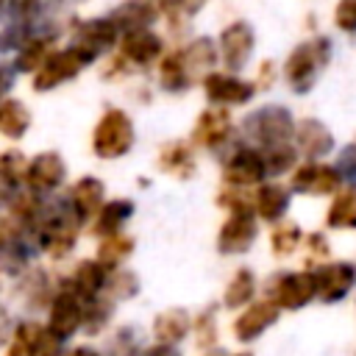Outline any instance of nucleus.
<instances>
[{
    "label": "nucleus",
    "mask_w": 356,
    "mask_h": 356,
    "mask_svg": "<svg viewBox=\"0 0 356 356\" xmlns=\"http://www.w3.org/2000/svg\"><path fill=\"white\" fill-rule=\"evenodd\" d=\"M331 50H334L331 39L323 33L292 47V53L286 56V64H284V78L295 95H306L314 89L320 70H325L331 61Z\"/></svg>",
    "instance_id": "nucleus-1"
},
{
    "label": "nucleus",
    "mask_w": 356,
    "mask_h": 356,
    "mask_svg": "<svg viewBox=\"0 0 356 356\" xmlns=\"http://www.w3.org/2000/svg\"><path fill=\"white\" fill-rule=\"evenodd\" d=\"M245 134H248L256 145H261V147L289 142V139L295 136L292 111H289L286 106L267 103V106H261V108H256L253 114L245 117Z\"/></svg>",
    "instance_id": "nucleus-2"
},
{
    "label": "nucleus",
    "mask_w": 356,
    "mask_h": 356,
    "mask_svg": "<svg viewBox=\"0 0 356 356\" xmlns=\"http://www.w3.org/2000/svg\"><path fill=\"white\" fill-rule=\"evenodd\" d=\"M131 145H134V125H131L128 114L120 108L106 111L92 136L95 153L100 159H117V156H125L131 150Z\"/></svg>",
    "instance_id": "nucleus-3"
},
{
    "label": "nucleus",
    "mask_w": 356,
    "mask_h": 356,
    "mask_svg": "<svg viewBox=\"0 0 356 356\" xmlns=\"http://www.w3.org/2000/svg\"><path fill=\"white\" fill-rule=\"evenodd\" d=\"M270 298L289 312H298L309 306L317 298V278L314 270H292V273H278L270 281Z\"/></svg>",
    "instance_id": "nucleus-4"
},
{
    "label": "nucleus",
    "mask_w": 356,
    "mask_h": 356,
    "mask_svg": "<svg viewBox=\"0 0 356 356\" xmlns=\"http://www.w3.org/2000/svg\"><path fill=\"white\" fill-rule=\"evenodd\" d=\"M92 58H95V56L86 53V50L78 47V44H72V47H67V50H58V53H50V56L44 58V64L36 70L33 89H36V92H44V89H53V86H58V83L75 78Z\"/></svg>",
    "instance_id": "nucleus-5"
},
{
    "label": "nucleus",
    "mask_w": 356,
    "mask_h": 356,
    "mask_svg": "<svg viewBox=\"0 0 356 356\" xmlns=\"http://www.w3.org/2000/svg\"><path fill=\"white\" fill-rule=\"evenodd\" d=\"M345 186V178L337 164L320 159H306L292 170V189L300 195H337Z\"/></svg>",
    "instance_id": "nucleus-6"
},
{
    "label": "nucleus",
    "mask_w": 356,
    "mask_h": 356,
    "mask_svg": "<svg viewBox=\"0 0 356 356\" xmlns=\"http://www.w3.org/2000/svg\"><path fill=\"white\" fill-rule=\"evenodd\" d=\"M61 353V337L47 325L39 323H22L17 325L8 356H58Z\"/></svg>",
    "instance_id": "nucleus-7"
},
{
    "label": "nucleus",
    "mask_w": 356,
    "mask_h": 356,
    "mask_svg": "<svg viewBox=\"0 0 356 356\" xmlns=\"http://www.w3.org/2000/svg\"><path fill=\"white\" fill-rule=\"evenodd\" d=\"M86 306H89V300L86 298H81L70 284L53 298V303H50V320H47V325L61 337V339H67V337H72L81 325H83V320H86Z\"/></svg>",
    "instance_id": "nucleus-8"
},
{
    "label": "nucleus",
    "mask_w": 356,
    "mask_h": 356,
    "mask_svg": "<svg viewBox=\"0 0 356 356\" xmlns=\"http://www.w3.org/2000/svg\"><path fill=\"white\" fill-rule=\"evenodd\" d=\"M317 278V298L323 303L345 300L356 286V264L353 261H325L314 267Z\"/></svg>",
    "instance_id": "nucleus-9"
},
{
    "label": "nucleus",
    "mask_w": 356,
    "mask_h": 356,
    "mask_svg": "<svg viewBox=\"0 0 356 356\" xmlns=\"http://www.w3.org/2000/svg\"><path fill=\"white\" fill-rule=\"evenodd\" d=\"M253 47H256V33H253L250 22L236 19V22L222 28V33H220V58L231 72L242 70L250 61Z\"/></svg>",
    "instance_id": "nucleus-10"
},
{
    "label": "nucleus",
    "mask_w": 356,
    "mask_h": 356,
    "mask_svg": "<svg viewBox=\"0 0 356 356\" xmlns=\"http://www.w3.org/2000/svg\"><path fill=\"white\" fill-rule=\"evenodd\" d=\"M264 175L270 172H267L264 153L259 147H236L222 170V178L228 186H256L264 181Z\"/></svg>",
    "instance_id": "nucleus-11"
},
{
    "label": "nucleus",
    "mask_w": 356,
    "mask_h": 356,
    "mask_svg": "<svg viewBox=\"0 0 356 356\" xmlns=\"http://www.w3.org/2000/svg\"><path fill=\"white\" fill-rule=\"evenodd\" d=\"M256 234H259V225H256L253 211H231V217L220 225L217 250L225 256L245 253L256 242Z\"/></svg>",
    "instance_id": "nucleus-12"
},
{
    "label": "nucleus",
    "mask_w": 356,
    "mask_h": 356,
    "mask_svg": "<svg viewBox=\"0 0 356 356\" xmlns=\"http://www.w3.org/2000/svg\"><path fill=\"white\" fill-rule=\"evenodd\" d=\"M203 89H206V97L217 106H242L253 97L256 83L242 81L234 72H209L203 78Z\"/></svg>",
    "instance_id": "nucleus-13"
},
{
    "label": "nucleus",
    "mask_w": 356,
    "mask_h": 356,
    "mask_svg": "<svg viewBox=\"0 0 356 356\" xmlns=\"http://www.w3.org/2000/svg\"><path fill=\"white\" fill-rule=\"evenodd\" d=\"M278 314H281V306H278L273 298L248 303V309L234 320V334H236V339H239V342H253V339L261 337L273 323H278Z\"/></svg>",
    "instance_id": "nucleus-14"
},
{
    "label": "nucleus",
    "mask_w": 356,
    "mask_h": 356,
    "mask_svg": "<svg viewBox=\"0 0 356 356\" xmlns=\"http://www.w3.org/2000/svg\"><path fill=\"white\" fill-rule=\"evenodd\" d=\"M298 153L303 159H323L334 150V134L325 122L314 120V117H303L300 122H295V136H292Z\"/></svg>",
    "instance_id": "nucleus-15"
},
{
    "label": "nucleus",
    "mask_w": 356,
    "mask_h": 356,
    "mask_svg": "<svg viewBox=\"0 0 356 356\" xmlns=\"http://www.w3.org/2000/svg\"><path fill=\"white\" fill-rule=\"evenodd\" d=\"M78 222H81V217L75 211L72 214H53V217H47L44 225H42V248L50 256L61 259L75 245V228H78Z\"/></svg>",
    "instance_id": "nucleus-16"
},
{
    "label": "nucleus",
    "mask_w": 356,
    "mask_h": 356,
    "mask_svg": "<svg viewBox=\"0 0 356 356\" xmlns=\"http://www.w3.org/2000/svg\"><path fill=\"white\" fill-rule=\"evenodd\" d=\"M231 128L234 125H231V114L225 111V106L206 108L195 122L192 142L200 145V147H217L231 136Z\"/></svg>",
    "instance_id": "nucleus-17"
},
{
    "label": "nucleus",
    "mask_w": 356,
    "mask_h": 356,
    "mask_svg": "<svg viewBox=\"0 0 356 356\" xmlns=\"http://www.w3.org/2000/svg\"><path fill=\"white\" fill-rule=\"evenodd\" d=\"M64 181V161L58 153H39L25 167V184L33 192H50Z\"/></svg>",
    "instance_id": "nucleus-18"
},
{
    "label": "nucleus",
    "mask_w": 356,
    "mask_h": 356,
    "mask_svg": "<svg viewBox=\"0 0 356 356\" xmlns=\"http://www.w3.org/2000/svg\"><path fill=\"white\" fill-rule=\"evenodd\" d=\"M117 22L111 17H97V19H89V22H81L78 25V36H75V44L83 47L86 53L97 56L100 50H108L117 39Z\"/></svg>",
    "instance_id": "nucleus-19"
},
{
    "label": "nucleus",
    "mask_w": 356,
    "mask_h": 356,
    "mask_svg": "<svg viewBox=\"0 0 356 356\" xmlns=\"http://www.w3.org/2000/svg\"><path fill=\"white\" fill-rule=\"evenodd\" d=\"M289 189L281 184H261L253 192V211L264 220V222H278L286 211H289Z\"/></svg>",
    "instance_id": "nucleus-20"
},
{
    "label": "nucleus",
    "mask_w": 356,
    "mask_h": 356,
    "mask_svg": "<svg viewBox=\"0 0 356 356\" xmlns=\"http://www.w3.org/2000/svg\"><path fill=\"white\" fill-rule=\"evenodd\" d=\"M159 56H161V39L156 33H150L147 28H139V31H128L125 33V39H122V58L125 61L139 64V67H147Z\"/></svg>",
    "instance_id": "nucleus-21"
},
{
    "label": "nucleus",
    "mask_w": 356,
    "mask_h": 356,
    "mask_svg": "<svg viewBox=\"0 0 356 356\" xmlns=\"http://www.w3.org/2000/svg\"><path fill=\"white\" fill-rule=\"evenodd\" d=\"M325 225L334 231L356 228V184H348L334 195V200L325 211Z\"/></svg>",
    "instance_id": "nucleus-22"
},
{
    "label": "nucleus",
    "mask_w": 356,
    "mask_h": 356,
    "mask_svg": "<svg viewBox=\"0 0 356 356\" xmlns=\"http://www.w3.org/2000/svg\"><path fill=\"white\" fill-rule=\"evenodd\" d=\"M108 284V267H103L100 261H81L70 278V286L86 298V300H95Z\"/></svg>",
    "instance_id": "nucleus-23"
},
{
    "label": "nucleus",
    "mask_w": 356,
    "mask_h": 356,
    "mask_svg": "<svg viewBox=\"0 0 356 356\" xmlns=\"http://www.w3.org/2000/svg\"><path fill=\"white\" fill-rule=\"evenodd\" d=\"M181 56H184V64H186V72H189V78L195 81L197 75H203V78L209 75L211 64L220 58V50L214 47V42H211V39L200 36V39L189 42V44L181 50Z\"/></svg>",
    "instance_id": "nucleus-24"
},
{
    "label": "nucleus",
    "mask_w": 356,
    "mask_h": 356,
    "mask_svg": "<svg viewBox=\"0 0 356 356\" xmlns=\"http://www.w3.org/2000/svg\"><path fill=\"white\" fill-rule=\"evenodd\" d=\"M70 206L72 211L81 217V222L92 214H97L103 209V184L97 178H81L72 189V197H70Z\"/></svg>",
    "instance_id": "nucleus-25"
},
{
    "label": "nucleus",
    "mask_w": 356,
    "mask_h": 356,
    "mask_svg": "<svg viewBox=\"0 0 356 356\" xmlns=\"http://www.w3.org/2000/svg\"><path fill=\"white\" fill-rule=\"evenodd\" d=\"M189 325H192V320H189V314H186L184 309H167V312H161V314L156 317L153 331H156L159 342L175 345V342H181V339L189 334Z\"/></svg>",
    "instance_id": "nucleus-26"
},
{
    "label": "nucleus",
    "mask_w": 356,
    "mask_h": 356,
    "mask_svg": "<svg viewBox=\"0 0 356 356\" xmlns=\"http://www.w3.org/2000/svg\"><path fill=\"white\" fill-rule=\"evenodd\" d=\"M134 214V203L131 200H111V203H103V209L97 211V220H95V234L100 236H111V234H120V228L125 225V220Z\"/></svg>",
    "instance_id": "nucleus-27"
},
{
    "label": "nucleus",
    "mask_w": 356,
    "mask_h": 356,
    "mask_svg": "<svg viewBox=\"0 0 356 356\" xmlns=\"http://www.w3.org/2000/svg\"><path fill=\"white\" fill-rule=\"evenodd\" d=\"M111 19H114L117 28L125 31V33H128V31H139V28H147V25L156 19V6L142 3V0H134V3L120 6Z\"/></svg>",
    "instance_id": "nucleus-28"
},
{
    "label": "nucleus",
    "mask_w": 356,
    "mask_h": 356,
    "mask_svg": "<svg viewBox=\"0 0 356 356\" xmlns=\"http://www.w3.org/2000/svg\"><path fill=\"white\" fill-rule=\"evenodd\" d=\"M25 161L17 150H8L0 156V203L11 200L17 195V184L25 178Z\"/></svg>",
    "instance_id": "nucleus-29"
},
{
    "label": "nucleus",
    "mask_w": 356,
    "mask_h": 356,
    "mask_svg": "<svg viewBox=\"0 0 356 356\" xmlns=\"http://www.w3.org/2000/svg\"><path fill=\"white\" fill-rule=\"evenodd\" d=\"M159 75H161V86L170 89V92H181V89H186L192 83L181 50H175V53H170V56H164L159 61Z\"/></svg>",
    "instance_id": "nucleus-30"
},
{
    "label": "nucleus",
    "mask_w": 356,
    "mask_h": 356,
    "mask_svg": "<svg viewBox=\"0 0 356 356\" xmlns=\"http://www.w3.org/2000/svg\"><path fill=\"white\" fill-rule=\"evenodd\" d=\"M31 114L19 100H0V134L19 139L28 131Z\"/></svg>",
    "instance_id": "nucleus-31"
},
{
    "label": "nucleus",
    "mask_w": 356,
    "mask_h": 356,
    "mask_svg": "<svg viewBox=\"0 0 356 356\" xmlns=\"http://www.w3.org/2000/svg\"><path fill=\"white\" fill-rule=\"evenodd\" d=\"M253 295H256V275H253L248 267L236 270L234 278H231L228 286H225V306H228V309L245 306V303L253 300Z\"/></svg>",
    "instance_id": "nucleus-32"
},
{
    "label": "nucleus",
    "mask_w": 356,
    "mask_h": 356,
    "mask_svg": "<svg viewBox=\"0 0 356 356\" xmlns=\"http://www.w3.org/2000/svg\"><path fill=\"white\" fill-rule=\"evenodd\" d=\"M303 239L306 236H303L300 225H295V222H278L273 228V234H270V248H273L275 256H292L303 245Z\"/></svg>",
    "instance_id": "nucleus-33"
},
{
    "label": "nucleus",
    "mask_w": 356,
    "mask_h": 356,
    "mask_svg": "<svg viewBox=\"0 0 356 356\" xmlns=\"http://www.w3.org/2000/svg\"><path fill=\"white\" fill-rule=\"evenodd\" d=\"M261 153H264V161H267V172H270V175H284V172H289L292 167H298V147L289 145V142L270 145V147H264Z\"/></svg>",
    "instance_id": "nucleus-34"
},
{
    "label": "nucleus",
    "mask_w": 356,
    "mask_h": 356,
    "mask_svg": "<svg viewBox=\"0 0 356 356\" xmlns=\"http://www.w3.org/2000/svg\"><path fill=\"white\" fill-rule=\"evenodd\" d=\"M131 250H134L131 236H125V234H111V236H106V239L100 242V248H97V261L111 270V267H117Z\"/></svg>",
    "instance_id": "nucleus-35"
},
{
    "label": "nucleus",
    "mask_w": 356,
    "mask_h": 356,
    "mask_svg": "<svg viewBox=\"0 0 356 356\" xmlns=\"http://www.w3.org/2000/svg\"><path fill=\"white\" fill-rule=\"evenodd\" d=\"M161 167L167 170V172H172V175H178V178H186V175H192V170H195V156H192V150L186 147V145H170L164 153H161Z\"/></svg>",
    "instance_id": "nucleus-36"
},
{
    "label": "nucleus",
    "mask_w": 356,
    "mask_h": 356,
    "mask_svg": "<svg viewBox=\"0 0 356 356\" xmlns=\"http://www.w3.org/2000/svg\"><path fill=\"white\" fill-rule=\"evenodd\" d=\"M47 56H50L47 39H28V42H22V47H19V56H17L14 67L22 70V72H31V70H39Z\"/></svg>",
    "instance_id": "nucleus-37"
},
{
    "label": "nucleus",
    "mask_w": 356,
    "mask_h": 356,
    "mask_svg": "<svg viewBox=\"0 0 356 356\" xmlns=\"http://www.w3.org/2000/svg\"><path fill=\"white\" fill-rule=\"evenodd\" d=\"M303 245H306V261L312 264V267H320V264H325L328 261V256H331V245H328V239H325V234H309L306 239H303Z\"/></svg>",
    "instance_id": "nucleus-38"
},
{
    "label": "nucleus",
    "mask_w": 356,
    "mask_h": 356,
    "mask_svg": "<svg viewBox=\"0 0 356 356\" xmlns=\"http://www.w3.org/2000/svg\"><path fill=\"white\" fill-rule=\"evenodd\" d=\"M334 25L337 31L356 36V0H339L334 6Z\"/></svg>",
    "instance_id": "nucleus-39"
},
{
    "label": "nucleus",
    "mask_w": 356,
    "mask_h": 356,
    "mask_svg": "<svg viewBox=\"0 0 356 356\" xmlns=\"http://www.w3.org/2000/svg\"><path fill=\"white\" fill-rule=\"evenodd\" d=\"M197 339H200L203 348L214 345V339H217V325H214V312L211 309L203 317H197Z\"/></svg>",
    "instance_id": "nucleus-40"
},
{
    "label": "nucleus",
    "mask_w": 356,
    "mask_h": 356,
    "mask_svg": "<svg viewBox=\"0 0 356 356\" xmlns=\"http://www.w3.org/2000/svg\"><path fill=\"white\" fill-rule=\"evenodd\" d=\"M337 167H339V172H342L345 181H353L356 184V145H350V147H345L339 153Z\"/></svg>",
    "instance_id": "nucleus-41"
},
{
    "label": "nucleus",
    "mask_w": 356,
    "mask_h": 356,
    "mask_svg": "<svg viewBox=\"0 0 356 356\" xmlns=\"http://www.w3.org/2000/svg\"><path fill=\"white\" fill-rule=\"evenodd\" d=\"M145 356H181L178 350H175V345H170V342H161V345H153Z\"/></svg>",
    "instance_id": "nucleus-42"
},
{
    "label": "nucleus",
    "mask_w": 356,
    "mask_h": 356,
    "mask_svg": "<svg viewBox=\"0 0 356 356\" xmlns=\"http://www.w3.org/2000/svg\"><path fill=\"white\" fill-rule=\"evenodd\" d=\"M11 83H14V78H11V67H6V64H0V97L11 89Z\"/></svg>",
    "instance_id": "nucleus-43"
},
{
    "label": "nucleus",
    "mask_w": 356,
    "mask_h": 356,
    "mask_svg": "<svg viewBox=\"0 0 356 356\" xmlns=\"http://www.w3.org/2000/svg\"><path fill=\"white\" fill-rule=\"evenodd\" d=\"M259 78H261V81H259V86H270V83H273V64H270V61H264V64H261Z\"/></svg>",
    "instance_id": "nucleus-44"
},
{
    "label": "nucleus",
    "mask_w": 356,
    "mask_h": 356,
    "mask_svg": "<svg viewBox=\"0 0 356 356\" xmlns=\"http://www.w3.org/2000/svg\"><path fill=\"white\" fill-rule=\"evenodd\" d=\"M70 356H97V353H95V350H89V348H75Z\"/></svg>",
    "instance_id": "nucleus-45"
},
{
    "label": "nucleus",
    "mask_w": 356,
    "mask_h": 356,
    "mask_svg": "<svg viewBox=\"0 0 356 356\" xmlns=\"http://www.w3.org/2000/svg\"><path fill=\"white\" fill-rule=\"evenodd\" d=\"M8 242V228H6V222H0V245H6Z\"/></svg>",
    "instance_id": "nucleus-46"
},
{
    "label": "nucleus",
    "mask_w": 356,
    "mask_h": 356,
    "mask_svg": "<svg viewBox=\"0 0 356 356\" xmlns=\"http://www.w3.org/2000/svg\"><path fill=\"white\" fill-rule=\"evenodd\" d=\"M3 8H6V0H0V14H3Z\"/></svg>",
    "instance_id": "nucleus-47"
},
{
    "label": "nucleus",
    "mask_w": 356,
    "mask_h": 356,
    "mask_svg": "<svg viewBox=\"0 0 356 356\" xmlns=\"http://www.w3.org/2000/svg\"><path fill=\"white\" fill-rule=\"evenodd\" d=\"M234 356H250V353H234Z\"/></svg>",
    "instance_id": "nucleus-48"
}]
</instances>
